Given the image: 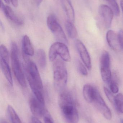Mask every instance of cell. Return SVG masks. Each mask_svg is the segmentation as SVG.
<instances>
[{"mask_svg":"<svg viewBox=\"0 0 123 123\" xmlns=\"http://www.w3.org/2000/svg\"><path fill=\"white\" fill-rule=\"evenodd\" d=\"M95 87L90 84H86L83 87V96L85 100L89 103L93 102Z\"/></svg>","mask_w":123,"mask_h":123,"instance_id":"obj_17","label":"cell"},{"mask_svg":"<svg viewBox=\"0 0 123 123\" xmlns=\"http://www.w3.org/2000/svg\"><path fill=\"white\" fill-rule=\"evenodd\" d=\"M120 5L121 7V9H122V11H123V0L121 1H120Z\"/></svg>","mask_w":123,"mask_h":123,"instance_id":"obj_31","label":"cell"},{"mask_svg":"<svg viewBox=\"0 0 123 123\" xmlns=\"http://www.w3.org/2000/svg\"><path fill=\"white\" fill-rule=\"evenodd\" d=\"M108 2L115 16L116 17L119 16L120 15V8L116 0H109Z\"/></svg>","mask_w":123,"mask_h":123,"instance_id":"obj_22","label":"cell"},{"mask_svg":"<svg viewBox=\"0 0 123 123\" xmlns=\"http://www.w3.org/2000/svg\"><path fill=\"white\" fill-rule=\"evenodd\" d=\"M43 120L45 123H54L48 112L44 116Z\"/></svg>","mask_w":123,"mask_h":123,"instance_id":"obj_27","label":"cell"},{"mask_svg":"<svg viewBox=\"0 0 123 123\" xmlns=\"http://www.w3.org/2000/svg\"><path fill=\"white\" fill-rule=\"evenodd\" d=\"M7 112L9 117L12 123H22L19 116L12 106L8 105Z\"/></svg>","mask_w":123,"mask_h":123,"instance_id":"obj_19","label":"cell"},{"mask_svg":"<svg viewBox=\"0 0 123 123\" xmlns=\"http://www.w3.org/2000/svg\"><path fill=\"white\" fill-rule=\"evenodd\" d=\"M4 1L6 2V3L9 4V0H4Z\"/></svg>","mask_w":123,"mask_h":123,"instance_id":"obj_33","label":"cell"},{"mask_svg":"<svg viewBox=\"0 0 123 123\" xmlns=\"http://www.w3.org/2000/svg\"><path fill=\"white\" fill-rule=\"evenodd\" d=\"M1 69L9 84L13 85V80L9 66V60L0 58Z\"/></svg>","mask_w":123,"mask_h":123,"instance_id":"obj_15","label":"cell"},{"mask_svg":"<svg viewBox=\"0 0 123 123\" xmlns=\"http://www.w3.org/2000/svg\"><path fill=\"white\" fill-rule=\"evenodd\" d=\"M65 27L69 37L71 39L76 38L77 36V31L73 23L67 20L65 23Z\"/></svg>","mask_w":123,"mask_h":123,"instance_id":"obj_18","label":"cell"},{"mask_svg":"<svg viewBox=\"0 0 123 123\" xmlns=\"http://www.w3.org/2000/svg\"><path fill=\"white\" fill-rule=\"evenodd\" d=\"M58 55L64 61H71L70 52L66 44L63 43L57 42L53 44L50 48L49 57L51 61H55Z\"/></svg>","mask_w":123,"mask_h":123,"instance_id":"obj_5","label":"cell"},{"mask_svg":"<svg viewBox=\"0 0 123 123\" xmlns=\"http://www.w3.org/2000/svg\"><path fill=\"white\" fill-rule=\"evenodd\" d=\"M11 57L12 69L17 80L21 86L26 87V80L19 60L18 47L14 42L11 44Z\"/></svg>","mask_w":123,"mask_h":123,"instance_id":"obj_4","label":"cell"},{"mask_svg":"<svg viewBox=\"0 0 123 123\" xmlns=\"http://www.w3.org/2000/svg\"><path fill=\"white\" fill-rule=\"evenodd\" d=\"M77 68L79 73L84 76H86L88 75V72L86 68L83 64L79 60L76 61Z\"/></svg>","mask_w":123,"mask_h":123,"instance_id":"obj_23","label":"cell"},{"mask_svg":"<svg viewBox=\"0 0 123 123\" xmlns=\"http://www.w3.org/2000/svg\"><path fill=\"white\" fill-rule=\"evenodd\" d=\"M32 123H42L38 118L33 117L32 118Z\"/></svg>","mask_w":123,"mask_h":123,"instance_id":"obj_29","label":"cell"},{"mask_svg":"<svg viewBox=\"0 0 123 123\" xmlns=\"http://www.w3.org/2000/svg\"><path fill=\"white\" fill-rule=\"evenodd\" d=\"M121 123H123V119L121 120Z\"/></svg>","mask_w":123,"mask_h":123,"instance_id":"obj_34","label":"cell"},{"mask_svg":"<svg viewBox=\"0 0 123 123\" xmlns=\"http://www.w3.org/2000/svg\"><path fill=\"white\" fill-rule=\"evenodd\" d=\"M29 106L32 113L38 118L44 117L48 112L45 109V105L35 97L32 98L30 100Z\"/></svg>","mask_w":123,"mask_h":123,"instance_id":"obj_11","label":"cell"},{"mask_svg":"<svg viewBox=\"0 0 123 123\" xmlns=\"http://www.w3.org/2000/svg\"><path fill=\"white\" fill-rule=\"evenodd\" d=\"M104 92L105 94L106 95V97L108 99L110 100V102L113 104V105H115V97L113 96L111 91L109 90L106 87H104Z\"/></svg>","mask_w":123,"mask_h":123,"instance_id":"obj_25","label":"cell"},{"mask_svg":"<svg viewBox=\"0 0 123 123\" xmlns=\"http://www.w3.org/2000/svg\"><path fill=\"white\" fill-rule=\"evenodd\" d=\"M14 7H16L18 6V0H10Z\"/></svg>","mask_w":123,"mask_h":123,"instance_id":"obj_30","label":"cell"},{"mask_svg":"<svg viewBox=\"0 0 123 123\" xmlns=\"http://www.w3.org/2000/svg\"><path fill=\"white\" fill-rule=\"evenodd\" d=\"M116 110L121 113H123V95L117 94L115 97V105Z\"/></svg>","mask_w":123,"mask_h":123,"instance_id":"obj_21","label":"cell"},{"mask_svg":"<svg viewBox=\"0 0 123 123\" xmlns=\"http://www.w3.org/2000/svg\"><path fill=\"white\" fill-rule=\"evenodd\" d=\"M118 36H119V40H120V44L121 47V49L123 50V31L120 30L119 31L118 33Z\"/></svg>","mask_w":123,"mask_h":123,"instance_id":"obj_28","label":"cell"},{"mask_svg":"<svg viewBox=\"0 0 123 123\" xmlns=\"http://www.w3.org/2000/svg\"><path fill=\"white\" fill-rule=\"evenodd\" d=\"M63 8L67 16L68 20L74 23L75 13L73 7L70 0H60Z\"/></svg>","mask_w":123,"mask_h":123,"instance_id":"obj_14","label":"cell"},{"mask_svg":"<svg viewBox=\"0 0 123 123\" xmlns=\"http://www.w3.org/2000/svg\"><path fill=\"white\" fill-rule=\"evenodd\" d=\"M107 42L109 46L116 52H120L121 50L118 35L113 30L108 31L106 35Z\"/></svg>","mask_w":123,"mask_h":123,"instance_id":"obj_13","label":"cell"},{"mask_svg":"<svg viewBox=\"0 0 123 123\" xmlns=\"http://www.w3.org/2000/svg\"><path fill=\"white\" fill-rule=\"evenodd\" d=\"M47 24L48 27L52 32L56 38L60 42L68 44L66 36L56 17L54 14H50L47 18Z\"/></svg>","mask_w":123,"mask_h":123,"instance_id":"obj_6","label":"cell"},{"mask_svg":"<svg viewBox=\"0 0 123 123\" xmlns=\"http://www.w3.org/2000/svg\"><path fill=\"white\" fill-rule=\"evenodd\" d=\"M22 48L23 52L25 55L32 56L34 55V49L29 37L27 35H24L22 40Z\"/></svg>","mask_w":123,"mask_h":123,"instance_id":"obj_16","label":"cell"},{"mask_svg":"<svg viewBox=\"0 0 123 123\" xmlns=\"http://www.w3.org/2000/svg\"><path fill=\"white\" fill-rule=\"evenodd\" d=\"M98 13L105 26L109 28L111 26L114 14L111 8L105 4H102L99 6Z\"/></svg>","mask_w":123,"mask_h":123,"instance_id":"obj_9","label":"cell"},{"mask_svg":"<svg viewBox=\"0 0 123 123\" xmlns=\"http://www.w3.org/2000/svg\"><path fill=\"white\" fill-rule=\"evenodd\" d=\"M53 81L55 88L62 91L67 84L68 74L65 64L63 61L56 59L53 63Z\"/></svg>","mask_w":123,"mask_h":123,"instance_id":"obj_3","label":"cell"},{"mask_svg":"<svg viewBox=\"0 0 123 123\" xmlns=\"http://www.w3.org/2000/svg\"><path fill=\"white\" fill-rule=\"evenodd\" d=\"M0 8L6 17L12 23L18 26H21L24 24V21L22 19L18 16L9 6H5L1 0Z\"/></svg>","mask_w":123,"mask_h":123,"instance_id":"obj_12","label":"cell"},{"mask_svg":"<svg viewBox=\"0 0 123 123\" xmlns=\"http://www.w3.org/2000/svg\"><path fill=\"white\" fill-rule=\"evenodd\" d=\"M92 102L106 119L108 120H111L112 118L111 111L106 105L99 91L95 87Z\"/></svg>","mask_w":123,"mask_h":123,"instance_id":"obj_8","label":"cell"},{"mask_svg":"<svg viewBox=\"0 0 123 123\" xmlns=\"http://www.w3.org/2000/svg\"><path fill=\"white\" fill-rule=\"evenodd\" d=\"M75 45L83 63L87 69L91 68V62L89 52L83 43L79 40H76Z\"/></svg>","mask_w":123,"mask_h":123,"instance_id":"obj_10","label":"cell"},{"mask_svg":"<svg viewBox=\"0 0 123 123\" xmlns=\"http://www.w3.org/2000/svg\"><path fill=\"white\" fill-rule=\"evenodd\" d=\"M106 0L107 1H108V0Z\"/></svg>","mask_w":123,"mask_h":123,"instance_id":"obj_35","label":"cell"},{"mask_svg":"<svg viewBox=\"0 0 123 123\" xmlns=\"http://www.w3.org/2000/svg\"><path fill=\"white\" fill-rule=\"evenodd\" d=\"M110 59L109 53L107 51L103 52L100 60V74L104 82L109 83L112 78L110 70Z\"/></svg>","mask_w":123,"mask_h":123,"instance_id":"obj_7","label":"cell"},{"mask_svg":"<svg viewBox=\"0 0 123 123\" xmlns=\"http://www.w3.org/2000/svg\"><path fill=\"white\" fill-rule=\"evenodd\" d=\"M0 123H8V122H6V121L4 120H1L0 121Z\"/></svg>","mask_w":123,"mask_h":123,"instance_id":"obj_32","label":"cell"},{"mask_svg":"<svg viewBox=\"0 0 123 123\" xmlns=\"http://www.w3.org/2000/svg\"><path fill=\"white\" fill-rule=\"evenodd\" d=\"M109 84L111 92L114 94L117 93L119 91V84L112 81H110Z\"/></svg>","mask_w":123,"mask_h":123,"instance_id":"obj_26","label":"cell"},{"mask_svg":"<svg viewBox=\"0 0 123 123\" xmlns=\"http://www.w3.org/2000/svg\"><path fill=\"white\" fill-rule=\"evenodd\" d=\"M25 72L27 81L35 97L45 105L42 82L35 64L30 61L27 62L25 67Z\"/></svg>","mask_w":123,"mask_h":123,"instance_id":"obj_2","label":"cell"},{"mask_svg":"<svg viewBox=\"0 0 123 123\" xmlns=\"http://www.w3.org/2000/svg\"><path fill=\"white\" fill-rule=\"evenodd\" d=\"M37 57L40 66L43 68H45L46 64V57L45 50L42 49L38 50L37 53Z\"/></svg>","mask_w":123,"mask_h":123,"instance_id":"obj_20","label":"cell"},{"mask_svg":"<svg viewBox=\"0 0 123 123\" xmlns=\"http://www.w3.org/2000/svg\"><path fill=\"white\" fill-rule=\"evenodd\" d=\"M58 104L64 118L69 123H78L79 119L76 100L71 92L62 91L58 98Z\"/></svg>","mask_w":123,"mask_h":123,"instance_id":"obj_1","label":"cell"},{"mask_svg":"<svg viewBox=\"0 0 123 123\" xmlns=\"http://www.w3.org/2000/svg\"><path fill=\"white\" fill-rule=\"evenodd\" d=\"M0 58L9 60V53L8 50L3 45H1L0 47Z\"/></svg>","mask_w":123,"mask_h":123,"instance_id":"obj_24","label":"cell"}]
</instances>
